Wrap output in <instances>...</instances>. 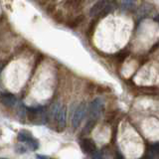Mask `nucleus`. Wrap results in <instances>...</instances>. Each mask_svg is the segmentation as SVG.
I'll return each instance as SVG.
<instances>
[{
	"label": "nucleus",
	"mask_w": 159,
	"mask_h": 159,
	"mask_svg": "<svg viewBox=\"0 0 159 159\" xmlns=\"http://www.w3.org/2000/svg\"><path fill=\"white\" fill-rule=\"evenodd\" d=\"M103 111V102L101 98H96L91 102L89 107V118L97 121V119L101 116V114Z\"/></svg>",
	"instance_id": "obj_1"
},
{
	"label": "nucleus",
	"mask_w": 159,
	"mask_h": 159,
	"mask_svg": "<svg viewBox=\"0 0 159 159\" xmlns=\"http://www.w3.org/2000/svg\"><path fill=\"white\" fill-rule=\"evenodd\" d=\"M86 112H87V107H86V104L84 103L80 104V106L77 107V109L75 111L73 119H72V125H73L74 129H77L80 126V124H81L84 116H86Z\"/></svg>",
	"instance_id": "obj_2"
},
{
	"label": "nucleus",
	"mask_w": 159,
	"mask_h": 159,
	"mask_svg": "<svg viewBox=\"0 0 159 159\" xmlns=\"http://www.w3.org/2000/svg\"><path fill=\"white\" fill-rule=\"evenodd\" d=\"M0 102H1V103L5 107H12L16 104L17 99H16V97H15L14 94L5 93H2L1 96H0Z\"/></svg>",
	"instance_id": "obj_3"
},
{
	"label": "nucleus",
	"mask_w": 159,
	"mask_h": 159,
	"mask_svg": "<svg viewBox=\"0 0 159 159\" xmlns=\"http://www.w3.org/2000/svg\"><path fill=\"white\" fill-rule=\"evenodd\" d=\"M81 148L86 153H94L97 151V145L91 138H84L81 141Z\"/></svg>",
	"instance_id": "obj_4"
},
{
	"label": "nucleus",
	"mask_w": 159,
	"mask_h": 159,
	"mask_svg": "<svg viewBox=\"0 0 159 159\" xmlns=\"http://www.w3.org/2000/svg\"><path fill=\"white\" fill-rule=\"evenodd\" d=\"M107 4L108 3L107 2V0H98V1L91 8V10H89V15H91V16H93V17L98 16Z\"/></svg>",
	"instance_id": "obj_5"
},
{
	"label": "nucleus",
	"mask_w": 159,
	"mask_h": 159,
	"mask_svg": "<svg viewBox=\"0 0 159 159\" xmlns=\"http://www.w3.org/2000/svg\"><path fill=\"white\" fill-rule=\"evenodd\" d=\"M57 121H58V127L60 128V130H63L66 126V122H67V111L65 107H62L60 109V111L57 114Z\"/></svg>",
	"instance_id": "obj_6"
},
{
	"label": "nucleus",
	"mask_w": 159,
	"mask_h": 159,
	"mask_svg": "<svg viewBox=\"0 0 159 159\" xmlns=\"http://www.w3.org/2000/svg\"><path fill=\"white\" fill-rule=\"evenodd\" d=\"M18 140L20 142H25V143H27L29 140H31V139L33 138L32 137V134L31 133H29L28 131H21V132H19L18 133Z\"/></svg>",
	"instance_id": "obj_7"
},
{
	"label": "nucleus",
	"mask_w": 159,
	"mask_h": 159,
	"mask_svg": "<svg viewBox=\"0 0 159 159\" xmlns=\"http://www.w3.org/2000/svg\"><path fill=\"white\" fill-rule=\"evenodd\" d=\"M84 17L83 16V15L77 16L76 18H74L72 21L69 23V27H71V28H76V27H78L79 25L84 21Z\"/></svg>",
	"instance_id": "obj_8"
},
{
	"label": "nucleus",
	"mask_w": 159,
	"mask_h": 159,
	"mask_svg": "<svg viewBox=\"0 0 159 159\" xmlns=\"http://www.w3.org/2000/svg\"><path fill=\"white\" fill-rule=\"evenodd\" d=\"M111 9H112V7H111V4H107L106 7H104L103 9H102V11L99 13L98 16L99 17V18H103V17H106L107 15L111 11Z\"/></svg>",
	"instance_id": "obj_9"
},
{
	"label": "nucleus",
	"mask_w": 159,
	"mask_h": 159,
	"mask_svg": "<svg viewBox=\"0 0 159 159\" xmlns=\"http://www.w3.org/2000/svg\"><path fill=\"white\" fill-rule=\"evenodd\" d=\"M149 152H151L152 154H159V142L152 143L149 146Z\"/></svg>",
	"instance_id": "obj_10"
},
{
	"label": "nucleus",
	"mask_w": 159,
	"mask_h": 159,
	"mask_svg": "<svg viewBox=\"0 0 159 159\" xmlns=\"http://www.w3.org/2000/svg\"><path fill=\"white\" fill-rule=\"evenodd\" d=\"M27 144H28V146L32 149V150H36V149L39 147V143H38V141H37V140H35L34 138H32L31 140H29V141L27 142Z\"/></svg>",
	"instance_id": "obj_11"
},
{
	"label": "nucleus",
	"mask_w": 159,
	"mask_h": 159,
	"mask_svg": "<svg viewBox=\"0 0 159 159\" xmlns=\"http://www.w3.org/2000/svg\"><path fill=\"white\" fill-rule=\"evenodd\" d=\"M26 111H27V108H25V107L23 106L22 103H20L19 106H18V116L21 118L25 117V113H26Z\"/></svg>",
	"instance_id": "obj_12"
},
{
	"label": "nucleus",
	"mask_w": 159,
	"mask_h": 159,
	"mask_svg": "<svg viewBox=\"0 0 159 159\" xmlns=\"http://www.w3.org/2000/svg\"><path fill=\"white\" fill-rule=\"evenodd\" d=\"M141 91L144 93H150V94L158 93V91L156 88H141Z\"/></svg>",
	"instance_id": "obj_13"
},
{
	"label": "nucleus",
	"mask_w": 159,
	"mask_h": 159,
	"mask_svg": "<svg viewBox=\"0 0 159 159\" xmlns=\"http://www.w3.org/2000/svg\"><path fill=\"white\" fill-rule=\"evenodd\" d=\"M134 3V0H122V5L126 8H130Z\"/></svg>",
	"instance_id": "obj_14"
},
{
	"label": "nucleus",
	"mask_w": 159,
	"mask_h": 159,
	"mask_svg": "<svg viewBox=\"0 0 159 159\" xmlns=\"http://www.w3.org/2000/svg\"><path fill=\"white\" fill-rule=\"evenodd\" d=\"M16 150L18 151V153H25L27 151V148L24 147V145H18L16 147Z\"/></svg>",
	"instance_id": "obj_15"
},
{
	"label": "nucleus",
	"mask_w": 159,
	"mask_h": 159,
	"mask_svg": "<svg viewBox=\"0 0 159 159\" xmlns=\"http://www.w3.org/2000/svg\"><path fill=\"white\" fill-rule=\"evenodd\" d=\"M94 153H96V154H93V158H101V157H102V156H101V154L98 153L97 151L94 152Z\"/></svg>",
	"instance_id": "obj_16"
},
{
	"label": "nucleus",
	"mask_w": 159,
	"mask_h": 159,
	"mask_svg": "<svg viewBox=\"0 0 159 159\" xmlns=\"http://www.w3.org/2000/svg\"><path fill=\"white\" fill-rule=\"evenodd\" d=\"M37 158H42V159H47L49 158L48 156H44V155H37Z\"/></svg>",
	"instance_id": "obj_17"
}]
</instances>
